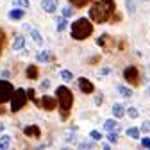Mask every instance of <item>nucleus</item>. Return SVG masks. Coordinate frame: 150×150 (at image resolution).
Returning a JSON list of instances; mask_svg holds the SVG:
<instances>
[{
    "mask_svg": "<svg viewBox=\"0 0 150 150\" xmlns=\"http://www.w3.org/2000/svg\"><path fill=\"white\" fill-rule=\"evenodd\" d=\"M115 11H116L115 0H97L93 7H89V18L97 23H105L112 18Z\"/></svg>",
    "mask_w": 150,
    "mask_h": 150,
    "instance_id": "obj_1",
    "label": "nucleus"
},
{
    "mask_svg": "<svg viewBox=\"0 0 150 150\" xmlns=\"http://www.w3.org/2000/svg\"><path fill=\"white\" fill-rule=\"evenodd\" d=\"M93 34V23L86 18H79L77 22L71 23V38L77 41L88 40V38Z\"/></svg>",
    "mask_w": 150,
    "mask_h": 150,
    "instance_id": "obj_2",
    "label": "nucleus"
},
{
    "mask_svg": "<svg viewBox=\"0 0 150 150\" xmlns=\"http://www.w3.org/2000/svg\"><path fill=\"white\" fill-rule=\"evenodd\" d=\"M55 93H57V104H59V107L63 111V118H66L68 111L71 109V104H73V95L66 86H59Z\"/></svg>",
    "mask_w": 150,
    "mask_h": 150,
    "instance_id": "obj_3",
    "label": "nucleus"
},
{
    "mask_svg": "<svg viewBox=\"0 0 150 150\" xmlns=\"http://www.w3.org/2000/svg\"><path fill=\"white\" fill-rule=\"evenodd\" d=\"M25 104H27V93H25V89H14L13 95H11V111L18 112Z\"/></svg>",
    "mask_w": 150,
    "mask_h": 150,
    "instance_id": "obj_4",
    "label": "nucleus"
},
{
    "mask_svg": "<svg viewBox=\"0 0 150 150\" xmlns=\"http://www.w3.org/2000/svg\"><path fill=\"white\" fill-rule=\"evenodd\" d=\"M13 91H14V88H13L11 82H7V81H0V104L7 102V100L11 98V95H13Z\"/></svg>",
    "mask_w": 150,
    "mask_h": 150,
    "instance_id": "obj_5",
    "label": "nucleus"
},
{
    "mask_svg": "<svg viewBox=\"0 0 150 150\" xmlns=\"http://www.w3.org/2000/svg\"><path fill=\"white\" fill-rule=\"evenodd\" d=\"M123 79H125L127 82H130V84L138 86V84H139V71H138V68H136V66L125 68V70H123Z\"/></svg>",
    "mask_w": 150,
    "mask_h": 150,
    "instance_id": "obj_6",
    "label": "nucleus"
},
{
    "mask_svg": "<svg viewBox=\"0 0 150 150\" xmlns=\"http://www.w3.org/2000/svg\"><path fill=\"white\" fill-rule=\"evenodd\" d=\"M34 104L40 105L41 109H47V111H54L55 107H57V100L52 98V97H47V95H45L41 100H34Z\"/></svg>",
    "mask_w": 150,
    "mask_h": 150,
    "instance_id": "obj_7",
    "label": "nucleus"
},
{
    "mask_svg": "<svg viewBox=\"0 0 150 150\" xmlns=\"http://www.w3.org/2000/svg\"><path fill=\"white\" fill-rule=\"evenodd\" d=\"M41 7L45 13H55L59 7V0H41Z\"/></svg>",
    "mask_w": 150,
    "mask_h": 150,
    "instance_id": "obj_8",
    "label": "nucleus"
},
{
    "mask_svg": "<svg viewBox=\"0 0 150 150\" xmlns=\"http://www.w3.org/2000/svg\"><path fill=\"white\" fill-rule=\"evenodd\" d=\"M79 89L84 93V95H89V93H93L95 91V86H93L88 79H84V77H81L79 79Z\"/></svg>",
    "mask_w": 150,
    "mask_h": 150,
    "instance_id": "obj_9",
    "label": "nucleus"
},
{
    "mask_svg": "<svg viewBox=\"0 0 150 150\" xmlns=\"http://www.w3.org/2000/svg\"><path fill=\"white\" fill-rule=\"evenodd\" d=\"M23 134L30 136V138H40L41 136V130H40L38 125H27V127H23Z\"/></svg>",
    "mask_w": 150,
    "mask_h": 150,
    "instance_id": "obj_10",
    "label": "nucleus"
},
{
    "mask_svg": "<svg viewBox=\"0 0 150 150\" xmlns=\"http://www.w3.org/2000/svg\"><path fill=\"white\" fill-rule=\"evenodd\" d=\"M25 29H29V32H30V36H32V40H34L38 45H43V36L38 32L36 29H32V27H29V25H25Z\"/></svg>",
    "mask_w": 150,
    "mask_h": 150,
    "instance_id": "obj_11",
    "label": "nucleus"
},
{
    "mask_svg": "<svg viewBox=\"0 0 150 150\" xmlns=\"http://www.w3.org/2000/svg\"><path fill=\"white\" fill-rule=\"evenodd\" d=\"M23 16H25V9H18V7H14L13 11H9V18H11V20H22Z\"/></svg>",
    "mask_w": 150,
    "mask_h": 150,
    "instance_id": "obj_12",
    "label": "nucleus"
},
{
    "mask_svg": "<svg viewBox=\"0 0 150 150\" xmlns=\"http://www.w3.org/2000/svg\"><path fill=\"white\" fill-rule=\"evenodd\" d=\"M25 47V38L23 36H16L13 41V50H23Z\"/></svg>",
    "mask_w": 150,
    "mask_h": 150,
    "instance_id": "obj_13",
    "label": "nucleus"
},
{
    "mask_svg": "<svg viewBox=\"0 0 150 150\" xmlns=\"http://www.w3.org/2000/svg\"><path fill=\"white\" fill-rule=\"evenodd\" d=\"M38 75H40V71H38V66H36V64H29V68H27V77H29L30 81H36Z\"/></svg>",
    "mask_w": 150,
    "mask_h": 150,
    "instance_id": "obj_14",
    "label": "nucleus"
},
{
    "mask_svg": "<svg viewBox=\"0 0 150 150\" xmlns=\"http://www.w3.org/2000/svg\"><path fill=\"white\" fill-rule=\"evenodd\" d=\"M11 146V136L9 134H2L0 136V150H6Z\"/></svg>",
    "mask_w": 150,
    "mask_h": 150,
    "instance_id": "obj_15",
    "label": "nucleus"
},
{
    "mask_svg": "<svg viewBox=\"0 0 150 150\" xmlns=\"http://www.w3.org/2000/svg\"><path fill=\"white\" fill-rule=\"evenodd\" d=\"M112 115H115V118H122L125 115V107L122 104H115L112 105Z\"/></svg>",
    "mask_w": 150,
    "mask_h": 150,
    "instance_id": "obj_16",
    "label": "nucleus"
},
{
    "mask_svg": "<svg viewBox=\"0 0 150 150\" xmlns=\"http://www.w3.org/2000/svg\"><path fill=\"white\" fill-rule=\"evenodd\" d=\"M66 25H68V22H66V18H64V16H59L57 20H55V29H57L59 32H63V30L66 29Z\"/></svg>",
    "mask_w": 150,
    "mask_h": 150,
    "instance_id": "obj_17",
    "label": "nucleus"
},
{
    "mask_svg": "<svg viewBox=\"0 0 150 150\" xmlns=\"http://www.w3.org/2000/svg\"><path fill=\"white\" fill-rule=\"evenodd\" d=\"M13 7H18V9H29V7H30V2H29V0H14V2H13Z\"/></svg>",
    "mask_w": 150,
    "mask_h": 150,
    "instance_id": "obj_18",
    "label": "nucleus"
},
{
    "mask_svg": "<svg viewBox=\"0 0 150 150\" xmlns=\"http://www.w3.org/2000/svg\"><path fill=\"white\" fill-rule=\"evenodd\" d=\"M116 89H118V93H120L123 98H130V97H132V91H130L127 86H118Z\"/></svg>",
    "mask_w": 150,
    "mask_h": 150,
    "instance_id": "obj_19",
    "label": "nucleus"
},
{
    "mask_svg": "<svg viewBox=\"0 0 150 150\" xmlns=\"http://www.w3.org/2000/svg\"><path fill=\"white\" fill-rule=\"evenodd\" d=\"M38 61H40V63L50 61V54H48V50H40V52H38Z\"/></svg>",
    "mask_w": 150,
    "mask_h": 150,
    "instance_id": "obj_20",
    "label": "nucleus"
},
{
    "mask_svg": "<svg viewBox=\"0 0 150 150\" xmlns=\"http://www.w3.org/2000/svg\"><path fill=\"white\" fill-rule=\"evenodd\" d=\"M104 129L105 130H115V129H118V122H115V120H105L104 122Z\"/></svg>",
    "mask_w": 150,
    "mask_h": 150,
    "instance_id": "obj_21",
    "label": "nucleus"
},
{
    "mask_svg": "<svg viewBox=\"0 0 150 150\" xmlns=\"http://www.w3.org/2000/svg\"><path fill=\"white\" fill-rule=\"evenodd\" d=\"M127 136H129V138H132V139H138V138H139V129H136V127L127 129Z\"/></svg>",
    "mask_w": 150,
    "mask_h": 150,
    "instance_id": "obj_22",
    "label": "nucleus"
},
{
    "mask_svg": "<svg viewBox=\"0 0 150 150\" xmlns=\"http://www.w3.org/2000/svg\"><path fill=\"white\" fill-rule=\"evenodd\" d=\"M61 79L63 81H66V82H70V81H73V73L70 71V70H61Z\"/></svg>",
    "mask_w": 150,
    "mask_h": 150,
    "instance_id": "obj_23",
    "label": "nucleus"
},
{
    "mask_svg": "<svg viewBox=\"0 0 150 150\" xmlns=\"http://www.w3.org/2000/svg\"><path fill=\"white\" fill-rule=\"evenodd\" d=\"M107 139H109L111 143H116V141H118V129H115V130H109Z\"/></svg>",
    "mask_w": 150,
    "mask_h": 150,
    "instance_id": "obj_24",
    "label": "nucleus"
},
{
    "mask_svg": "<svg viewBox=\"0 0 150 150\" xmlns=\"http://www.w3.org/2000/svg\"><path fill=\"white\" fill-rule=\"evenodd\" d=\"M125 7H127V13H129V14H134V11H136L134 0H125Z\"/></svg>",
    "mask_w": 150,
    "mask_h": 150,
    "instance_id": "obj_25",
    "label": "nucleus"
},
{
    "mask_svg": "<svg viewBox=\"0 0 150 150\" xmlns=\"http://www.w3.org/2000/svg\"><path fill=\"white\" fill-rule=\"evenodd\" d=\"M125 112H127L130 118H138V116H139V112H138V109H136V107H129Z\"/></svg>",
    "mask_w": 150,
    "mask_h": 150,
    "instance_id": "obj_26",
    "label": "nucleus"
},
{
    "mask_svg": "<svg viewBox=\"0 0 150 150\" xmlns=\"http://www.w3.org/2000/svg\"><path fill=\"white\" fill-rule=\"evenodd\" d=\"M70 2H71V6H75V7H84L89 0H70Z\"/></svg>",
    "mask_w": 150,
    "mask_h": 150,
    "instance_id": "obj_27",
    "label": "nucleus"
},
{
    "mask_svg": "<svg viewBox=\"0 0 150 150\" xmlns=\"http://www.w3.org/2000/svg\"><path fill=\"white\" fill-rule=\"evenodd\" d=\"M89 136H91V139H95V141H100V139H102V134L98 132V130H91Z\"/></svg>",
    "mask_w": 150,
    "mask_h": 150,
    "instance_id": "obj_28",
    "label": "nucleus"
},
{
    "mask_svg": "<svg viewBox=\"0 0 150 150\" xmlns=\"http://www.w3.org/2000/svg\"><path fill=\"white\" fill-rule=\"evenodd\" d=\"M71 14H73V9L71 7H63V16L64 18H70Z\"/></svg>",
    "mask_w": 150,
    "mask_h": 150,
    "instance_id": "obj_29",
    "label": "nucleus"
},
{
    "mask_svg": "<svg viewBox=\"0 0 150 150\" xmlns=\"http://www.w3.org/2000/svg\"><path fill=\"white\" fill-rule=\"evenodd\" d=\"M2 48H4V30L0 29V55H2Z\"/></svg>",
    "mask_w": 150,
    "mask_h": 150,
    "instance_id": "obj_30",
    "label": "nucleus"
},
{
    "mask_svg": "<svg viewBox=\"0 0 150 150\" xmlns=\"http://www.w3.org/2000/svg\"><path fill=\"white\" fill-rule=\"evenodd\" d=\"M79 146H81V148H93V146H95V145H93L91 141H84V143H81Z\"/></svg>",
    "mask_w": 150,
    "mask_h": 150,
    "instance_id": "obj_31",
    "label": "nucleus"
},
{
    "mask_svg": "<svg viewBox=\"0 0 150 150\" xmlns=\"http://www.w3.org/2000/svg\"><path fill=\"white\" fill-rule=\"evenodd\" d=\"M141 146H145V148L150 150V139H148V138H143V139H141Z\"/></svg>",
    "mask_w": 150,
    "mask_h": 150,
    "instance_id": "obj_32",
    "label": "nucleus"
},
{
    "mask_svg": "<svg viewBox=\"0 0 150 150\" xmlns=\"http://www.w3.org/2000/svg\"><path fill=\"white\" fill-rule=\"evenodd\" d=\"M139 130H143V132H148V130H150V123H148V122H143V125H141Z\"/></svg>",
    "mask_w": 150,
    "mask_h": 150,
    "instance_id": "obj_33",
    "label": "nucleus"
},
{
    "mask_svg": "<svg viewBox=\"0 0 150 150\" xmlns=\"http://www.w3.org/2000/svg\"><path fill=\"white\" fill-rule=\"evenodd\" d=\"M25 93H27V100H34V93H36L34 89H29V91H25Z\"/></svg>",
    "mask_w": 150,
    "mask_h": 150,
    "instance_id": "obj_34",
    "label": "nucleus"
},
{
    "mask_svg": "<svg viewBox=\"0 0 150 150\" xmlns=\"http://www.w3.org/2000/svg\"><path fill=\"white\" fill-rule=\"evenodd\" d=\"M47 88H50V81H48V79H45V81L41 82V89H47Z\"/></svg>",
    "mask_w": 150,
    "mask_h": 150,
    "instance_id": "obj_35",
    "label": "nucleus"
},
{
    "mask_svg": "<svg viewBox=\"0 0 150 150\" xmlns=\"http://www.w3.org/2000/svg\"><path fill=\"white\" fill-rule=\"evenodd\" d=\"M102 102H104V97H102V95H97V97H95V104H97V105H100Z\"/></svg>",
    "mask_w": 150,
    "mask_h": 150,
    "instance_id": "obj_36",
    "label": "nucleus"
},
{
    "mask_svg": "<svg viewBox=\"0 0 150 150\" xmlns=\"http://www.w3.org/2000/svg\"><path fill=\"white\" fill-rule=\"evenodd\" d=\"M111 73V68H102L100 70V75H109Z\"/></svg>",
    "mask_w": 150,
    "mask_h": 150,
    "instance_id": "obj_37",
    "label": "nucleus"
},
{
    "mask_svg": "<svg viewBox=\"0 0 150 150\" xmlns=\"http://www.w3.org/2000/svg\"><path fill=\"white\" fill-rule=\"evenodd\" d=\"M2 130H4V123L0 122V134H2Z\"/></svg>",
    "mask_w": 150,
    "mask_h": 150,
    "instance_id": "obj_38",
    "label": "nucleus"
},
{
    "mask_svg": "<svg viewBox=\"0 0 150 150\" xmlns=\"http://www.w3.org/2000/svg\"><path fill=\"white\" fill-rule=\"evenodd\" d=\"M146 93H148V95H150V88H148V89H146Z\"/></svg>",
    "mask_w": 150,
    "mask_h": 150,
    "instance_id": "obj_39",
    "label": "nucleus"
}]
</instances>
